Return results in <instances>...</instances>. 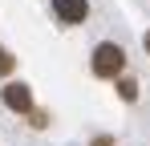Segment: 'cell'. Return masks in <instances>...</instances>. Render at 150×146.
I'll return each instance as SVG.
<instances>
[{
    "label": "cell",
    "instance_id": "6da1fadb",
    "mask_svg": "<svg viewBox=\"0 0 150 146\" xmlns=\"http://www.w3.org/2000/svg\"><path fill=\"white\" fill-rule=\"evenodd\" d=\"M122 65H126L122 45L105 41V45H98V49H93V73H98V77H118V73H122Z\"/></svg>",
    "mask_w": 150,
    "mask_h": 146
},
{
    "label": "cell",
    "instance_id": "7a4b0ae2",
    "mask_svg": "<svg viewBox=\"0 0 150 146\" xmlns=\"http://www.w3.org/2000/svg\"><path fill=\"white\" fill-rule=\"evenodd\" d=\"M4 106L16 110V114H33V89L21 85V81H12V85L4 89Z\"/></svg>",
    "mask_w": 150,
    "mask_h": 146
},
{
    "label": "cell",
    "instance_id": "3957f363",
    "mask_svg": "<svg viewBox=\"0 0 150 146\" xmlns=\"http://www.w3.org/2000/svg\"><path fill=\"white\" fill-rule=\"evenodd\" d=\"M53 12H57L65 24H81L89 16V4H85V0H53Z\"/></svg>",
    "mask_w": 150,
    "mask_h": 146
},
{
    "label": "cell",
    "instance_id": "277c9868",
    "mask_svg": "<svg viewBox=\"0 0 150 146\" xmlns=\"http://www.w3.org/2000/svg\"><path fill=\"white\" fill-rule=\"evenodd\" d=\"M118 94H122L126 101H134V97H138V85H134V77H122V81H118Z\"/></svg>",
    "mask_w": 150,
    "mask_h": 146
},
{
    "label": "cell",
    "instance_id": "5b68a950",
    "mask_svg": "<svg viewBox=\"0 0 150 146\" xmlns=\"http://www.w3.org/2000/svg\"><path fill=\"white\" fill-rule=\"evenodd\" d=\"M4 73H12V53H8V49H0V77H4Z\"/></svg>",
    "mask_w": 150,
    "mask_h": 146
}]
</instances>
